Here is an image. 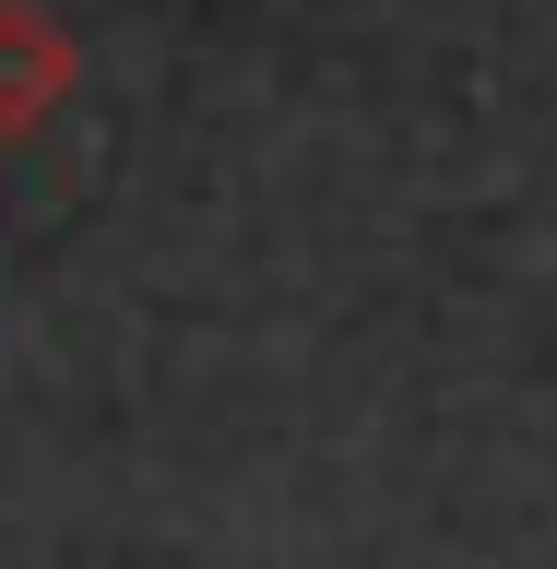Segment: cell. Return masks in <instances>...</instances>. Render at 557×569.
Masks as SVG:
<instances>
[{
  "label": "cell",
  "mask_w": 557,
  "mask_h": 569,
  "mask_svg": "<svg viewBox=\"0 0 557 569\" xmlns=\"http://www.w3.org/2000/svg\"><path fill=\"white\" fill-rule=\"evenodd\" d=\"M60 96H71V48H60V24H48L36 0H0V142L36 131Z\"/></svg>",
  "instance_id": "6da1fadb"
}]
</instances>
